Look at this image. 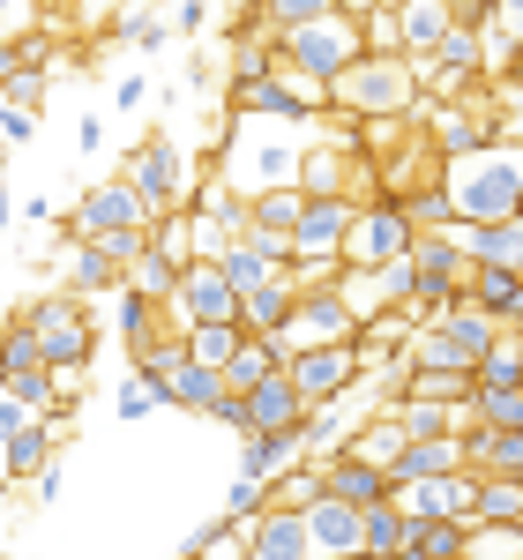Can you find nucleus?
Returning a JSON list of instances; mask_svg holds the SVG:
<instances>
[{"mask_svg": "<svg viewBox=\"0 0 523 560\" xmlns=\"http://www.w3.org/2000/svg\"><path fill=\"white\" fill-rule=\"evenodd\" d=\"M0 97L38 113V105H45V68H15V75H0Z\"/></svg>", "mask_w": 523, "mask_h": 560, "instance_id": "e433bc0d", "label": "nucleus"}, {"mask_svg": "<svg viewBox=\"0 0 523 560\" xmlns=\"http://www.w3.org/2000/svg\"><path fill=\"white\" fill-rule=\"evenodd\" d=\"M187 553H247V523L218 516L210 530H195V538H187Z\"/></svg>", "mask_w": 523, "mask_h": 560, "instance_id": "c9c22d12", "label": "nucleus"}, {"mask_svg": "<svg viewBox=\"0 0 523 560\" xmlns=\"http://www.w3.org/2000/svg\"><path fill=\"white\" fill-rule=\"evenodd\" d=\"M464 456H456V433H404V448H396L382 478L390 486H411V478H434V471H456Z\"/></svg>", "mask_w": 523, "mask_h": 560, "instance_id": "4468645a", "label": "nucleus"}, {"mask_svg": "<svg viewBox=\"0 0 523 560\" xmlns=\"http://www.w3.org/2000/svg\"><path fill=\"white\" fill-rule=\"evenodd\" d=\"M173 322H240V292L224 284V269L210 255H187L173 277V300H165Z\"/></svg>", "mask_w": 523, "mask_h": 560, "instance_id": "1a4fd4ad", "label": "nucleus"}, {"mask_svg": "<svg viewBox=\"0 0 523 560\" xmlns=\"http://www.w3.org/2000/svg\"><path fill=\"white\" fill-rule=\"evenodd\" d=\"M300 456H306L300 427H255V433H240V478H277L284 464H300Z\"/></svg>", "mask_w": 523, "mask_h": 560, "instance_id": "dca6fc26", "label": "nucleus"}, {"mask_svg": "<svg viewBox=\"0 0 523 560\" xmlns=\"http://www.w3.org/2000/svg\"><path fill=\"white\" fill-rule=\"evenodd\" d=\"M351 195H306L300 217H292V261H337V240L351 224Z\"/></svg>", "mask_w": 523, "mask_h": 560, "instance_id": "9d476101", "label": "nucleus"}, {"mask_svg": "<svg viewBox=\"0 0 523 560\" xmlns=\"http://www.w3.org/2000/svg\"><path fill=\"white\" fill-rule=\"evenodd\" d=\"M218 388H224L218 366H195V359H179V374L165 382V411H202Z\"/></svg>", "mask_w": 523, "mask_h": 560, "instance_id": "c756f323", "label": "nucleus"}, {"mask_svg": "<svg viewBox=\"0 0 523 560\" xmlns=\"http://www.w3.org/2000/svg\"><path fill=\"white\" fill-rule=\"evenodd\" d=\"M105 224H150V202L128 187V173L83 187V202H75V217H68V232H75V240H83V232H105Z\"/></svg>", "mask_w": 523, "mask_h": 560, "instance_id": "f8f14e48", "label": "nucleus"}, {"mask_svg": "<svg viewBox=\"0 0 523 560\" xmlns=\"http://www.w3.org/2000/svg\"><path fill=\"white\" fill-rule=\"evenodd\" d=\"M411 247V217L396 195H359V210H351L345 240H337V261H390Z\"/></svg>", "mask_w": 523, "mask_h": 560, "instance_id": "0eeeda50", "label": "nucleus"}, {"mask_svg": "<svg viewBox=\"0 0 523 560\" xmlns=\"http://www.w3.org/2000/svg\"><path fill=\"white\" fill-rule=\"evenodd\" d=\"M179 345L195 366H224L232 345H240V322H179Z\"/></svg>", "mask_w": 523, "mask_h": 560, "instance_id": "cd10ccee", "label": "nucleus"}, {"mask_svg": "<svg viewBox=\"0 0 523 560\" xmlns=\"http://www.w3.org/2000/svg\"><path fill=\"white\" fill-rule=\"evenodd\" d=\"M113 38H128L135 52H158L173 31H165V15H158V8H120V15H113Z\"/></svg>", "mask_w": 523, "mask_h": 560, "instance_id": "7c9ffc66", "label": "nucleus"}, {"mask_svg": "<svg viewBox=\"0 0 523 560\" xmlns=\"http://www.w3.org/2000/svg\"><path fill=\"white\" fill-rule=\"evenodd\" d=\"M60 284H68V292H83V300H97V292H113V284H120V261L105 255L97 240H75V247L60 255Z\"/></svg>", "mask_w": 523, "mask_h": 560, "instance_id": "6ab92c4d", "label": "nucleus"}, {"mask_svg": "<svg viewBox=\"0 0 523 560\" xmlns=\"http://www.w3.org/2000/svg\"><path fill=\"white\" fill-rule=\"evenodd\" d=\"M23 329H31V345H38L45 366H60V359H97V329H90V306L83 292H45V300H31L23 314H15Z\"/></svg>", "mask_w": 523, "mask_h": 560, "instance_id": "20e7f679", "label": "nucleus"}, {"mask_svg": "<svg viewBox=\"0 0 523 560\" xmlns=\"http://www.w3.org/2000/svg\"><path fill=\"white\" fill-rule=\"evenodd\" d=\"M0 232H8V187H0Z\"/></svg>", "mask_w": 523, "mask_h": 560, "instance_id": "79ce46f5", "label": "nucleus"}, {"mask_svg": "<svg viewBox=\"0 0 523 560\" xmlns=\"http://www.w3.org/2000/svg\"><path fill=\"white\" fill-rule=\"evenodd\" d=\"M165 31H202V0H179V8H173V23H165Z\"/></svg>", "mask_w": 523, "mask_h": 560, "instance_id": "a19ab883", "label": "nucleus"}, {"mask_svg": "<svg viewBox=\"0 0 523 560\" xmlns=\"http://www.w3.org/2000/svg\"><path fill=\"white\" fill-rule=\"evenodd\" d=\"M31 135H38V113H31V105H8V97H0V142H31Z\"/></svg>", "mask_w": 523, "mask_h": 560, "instance_id": "58836bf2", "label": "nucleus"}, {"mask_svg": "<svg viewBox=\"0 0 523 560\" xmlns=\"http://www.w3.org/2000/svg\"><path fill=\"white\" fill-rule=\"evenodd\" d=\"M113 411H120V419H150V411H165V396H158V382H150L142 366H128L120 388H113Z\"/></svg>", "mask_w": 523, "mask_h": 560, "instance_id": "2f4dec72", "label": "nucleus"}, {"mask_svg": "<svg viewBox=\"0 0 523 560\" xmlns=\"http://www.w3.org/2000/svg\"><path fill=\"white\" fill-rule=\"evenodd\" d=\"M262 501H269V493H262V478H232V493H224V516L232 523H247L262 509Z\"/></svg>", "mask_w": 523, "mask_h": 560, "instance_id": "4c0bfd02", "label": "nucleus"}, {"mask_svg": "<svg viewBox=\"0 0 523 560\" xmlns=\"http://www.w3.org/2000/svg\"><path fill=\"white\" fill-rule=\"evenodd\" d=\"M240 396H247V433H255V427H300V419H306V396L292 388L284 366H269V374H262L255 388H240Z\"/></svg>", "mask_w": 523, "mask_h": 560, "instance_id": "2eb2a0df", "label": "nucleus"}, {"mask_svg": "<svg viewBox=\"0 0 523 560\" xmlns=\"http://www.w3.org/2000/svg\"><path fill=\"white\" fill-rule=\"evenodd\" d=\"M322 486L329 493H345V501H374V493H390V478H382V464H367V456H322Z\"/></svg>", "mask_w": 523, "mask_h": 560, "instance_id": "b1692460", "label": "nucleus"}, {"mask_svg": "<svg viewBox=\"0 0 523 560\" xmlns=\"http://www.w3.org/2000/svg\"><path fill=\"white\" fill-rule=\"evenodd\" d=\"M142 97H150V83H142V75H120V90H113V105H120V113H135Z\"/></svg>", "mask_w": 523, "mask_h": 560, "instance_id": "ea45409f", "label": "nucleus"}, {"mask_svg": "<svg viewBox=\"0 0 523 560\" xmlns=\"http://www.w3.org/2000/svg\"><path fill=\"white\" fill-rule=\"evenodd\" d=\"M173 277H179V255L150 247V240L120 261V284H128V292H142V300H173Z\"/></svg>", "mask_w": 523, "mask_h": 560, "instance_id": "5701e85b", "label": "nucleus"}, {"mask_svg": "<svg viewBox=\"0 0 523 560\" xmlns=\"http://www.w3.org/2000/svg\"><path fill=\"white\" fill-rule=\"evenodd\" d=\"M292 292H300V284H292L284 269H277V277H262L255 292H240V329H255V337H269V329H277V322L292 314Z\"/></svg>", "mask_w": 523, "mask_h": 560, "instance_id": "4be33fe9", "label": "nucleus"}, {"mask_svg": "<svg viewBox=\"0 0 523 560\" xmlns=\"http://www.w3.org/2000/svg\"><path fill=\"white\" fill-rule=\"evenodd\" d=\"M329 0H255V31H292L306 15H322Z\"/></svg>", "mask_w": 523, "mask_h": 560, "instance_id": "f704fd0d", "label": "nucleus"}, {"mask_svg": "<svg viewBox=\"0 0 523 560\" xmlns=\"http://www.w3.org/2000/svg\"><path fill=\"white\" fill-rule=\"evenodd\" d=\"M120 300H113V322H120V337H128V351L142 345V337H158L173 314H165V300H142V292H128V284H113Z\"/></svg>", "mask_w": 523, "mask_h": 560, "instance_id": "bb28decb", "label": "nucleus"}, {"mask_svg": "<svg viewBox=\"0 0 523 560\" xmlns=\"http://www.w3.org/2000/svg\"><path fill=\"white\" fill-rule=\"evenodd\" d=\"M449 23H456V15H449V0H404V8H396V52L419 68Z\"/></svg>", "mask_w": 523, "mask_h": 560, "instance_id": "a211bd4d", "label": "nucleus"}, {"mask_svg": "<svg viewBox=\"0 0 523 560\" xmlns=\"http://www.w3.org/2000/svg\"><path fill=\"white\" fill-rule=\"evenodd\" d=\"M269 68H277L269 31H262V38H247V31H240V38H232V83H255V75H269Z\"/></svg>", "mask_w": 523, "mask_h": 560, "instance_id": "473e14b6", "label": "nucleus"}, {"mask_svg": "<svg viewBox=\"0 0 523 560\" xmlns=\"http://www.w3.org/2000/svg\"><path fill=\"white\" fill-rule=\"evenodd\" d=\"M464 530H523V478H479Z\"/></svg>", "mask_w": 523, "mask_h": 560, "instance_id": "f3484780", "label": "nucleus"}, {"mask_svg": "<svg viewBox=\"0 0 523 560\" xmlns=\"http://www.w3.org/2000/svg\"><path fill=\"white\" fill-rule=\"evenodd\" d=\"M396 396H427V404H464V396H472V374H464V366H411Z\"/></svg>", "mask_w": 523, "mask_h": 560, "instance_id": "c85d7f7f", "label": "nucleus"}, {"mask_svg": "<svg viewBox=\"0 0 523 560\" xmlns=\"http://www.w3.org/2000/svg\"><path fill=\"white\" fill-rule=\"evenodd\" d=\"M374 8H404V0H374Z\"/></svg>", "mask_w": 523, "mask_h": 560, "instance_id": "37998d69", "label": "nucleus"}, {"mask_svg": "<svg viewBox=\"0 0 523 560\" xmlns=\"http://www.w3.org/2000/svg\"><path fill=\"white\" fill-rule=\"evenodd\" d=\"M195 179H202V173L179 158L173 135H150V142H135V150H128V187L150 202V217H158V210H179V202L195 195Z\"/></svg>", "mask_w": 523, "mask_h": 560, "instance_id": "423d86ee", "label": "nucleus"}, {"mask_svg": "<svg viewBox=\"0 0 523 560\" xmlns=\"http://www.w3.org/2000/svg\"><path fill=\"white\" fill-rule=\"evenodd\" d=\"M441 187H449V210L493 224V217H523V158L516 142H479L464 158H441Z\"/></svg>", "mask_w": 523, "mask_h": 560, "instance_id": "f257e3e1", "label": "nucleus"}, {"mask_svg": "<svg viewBox=\"0 0 523 560\" xmlns=\"http://www.w3.org/2000/svg\"><path fill=\"white\" fill-rule=\"evenodd\" d=\"M464 300L486 306L501 329L523 322V269H472V284H464Z\"/></svg>", "mask_w": 523, "mask_h": 560, "instance_id": "aec40b11", "label": "nucleus"}, {"mask_svg": "<svg viewBox=\"0 0 523 560\" xmlns=\"http://www.w3.org/2000/svg\"><path fill=\"white\" fill-rule=\"evenodd\" d=\"M0 329H8V322H0Z\"/></svg>", "mask_w": 523, "mask_h": 560, "instance_id": "c03bdc74", "label": "nucleus"}, {"mask_svg": "<svg viewBox=\"0 0 523 560\" xmlns=\"http://www.w3.org/2000/svg\"><path fill=\"white\" fill-rule=\"evenodd\" d=\"M404 433H456L464 427V404H427V396H390L382 404Z\"/></svg>", "mask_w": 523, "mask_h": 560, "instance_id": "a878e982", "label": "nucleus"}, {"mask_svg": "<svg viewBox=\"0 0 523 560\" xmlns=\"http://www.w3.org/2000/svg\"><path fill=\"white\" fill-rule=\"evenodd\" d=\"M300 516H306V546L314 553H359V501H345V493H306L300 501Z\"/></svg>", "mask_w": 523, "mask_h": 560, "instance_id": "ddd939ff", "label": "nucleus"}, {"mask_svg": "<svg viewBox=\"0 0 523 560\" xmlns=\"http://www.w3.org/2000/svg\"><path fill=\"white\" fill-rule=\"evenodd\" d=\"M277 45V68H292V75H314V83H329L337 68H351L367 45H359V23L337 15V8H322V15H306L292 31H269Z\"/></svg>", "mask_w": 523, "mask_h": 560, "instance_id": "7ed1b4c3", "label": "nucleus"}, {"mask_svg": "<svg viewBox=\"0 0 523 560\" xmlns=\"http://www.w3.org/2000/svg\"><path fill=\"white\" fill-rule=\"evenodd\" d=\"M284 374H292V388H300L306 411H314V404L345 396V388L367 374V345H300L284 359Z\"/></svg>", "mask_w": 523, "mask_h": 560, "instance_id": "6e6552de", "label": "nucleus"}, {"mask_svg": "<svg viewBox=\"0 0 523 560\" xmlns=\"http://www.w3.org/2000/svg\"><path fill=\"white\" fill-rule=\"evenodd\" d=\"M269 366H284V351L269 345V337H255V329H240V345H232V359H224L218 374H224V388H255Z\"/></svg>", "mask_w": 523, "mask_h": 560, "instance_id": "393cba45", "label": "nucleus"}, {"mask_svg": "<svg viewBox=\"0 0 523 560\" xmlns=\"http://www.w3.org/2000/svg\"><path fill=\"white\" fill-rule=\"evenodd\" d=\"M269 345L284 351V359L300 345H359V322H351V306H345L337 284H300V292H292V314L269 329Z\"/></svg>", "mask_w": 523, "mask_h": 560, "instance_id": "39448f33", "label": "nucleus"}, {"mask_svg": "<svg viewBox=\"0 0 523 560\" xmlns=\"http://www.w3.org/2000/svg\"><path fill=\"white\" fill-rule=\"evenodd\" d=\"M0 382H8V396H15L23 411H60V404H53V374H45V366H23V374H0Z\"/></svg>", "mask_w": 523, "mask_h": 560, "instance_id": "72a5a7b5", "label": "nucleus"}, {"mask_svg": "<svg viewBox=\"0 0 523 560\" xmlns=\"http://www.w3.org/2000/svg\"><path fill=\"white\" fill-rule=\"evenodd\" d=\"M247 553L255 560H306V516L300 501H262L255 516H247Z\"/></svg>", "mask_w": 523, "mask_h": 560, "instance_id": "9b49d317", "label": "nucleus"}, {"mask_svg": "<svg viewBox=\"0 0 523 560\" xmlns=\"http://www.w3.org/2000/svg\"><path fill=\"white\" fill-rule=\"evenodd\" d=\"M419 97H427V83L404 52H359L351 68L329 75V105L351 120H411Z\"/></svg>", "mask_w": 523, "mask_h": 560, "instance_id": "f03ea898", "label": "nucleus"}, {"mask_svg": "<svg viewBox=\"0 0 523 560\" xmlns=\"http://www.w3.org/2000/svg\"><path fill=\"white\" fill-rule=\"evenodd\" d=\"M396 546H404V509H396V493L359 501V553L367 560H396Z\"/></svg>", "mask_w": 523, "mask_h": 560, "instance_id": "412c9836", "label": "nucleus"}]
</instances>
